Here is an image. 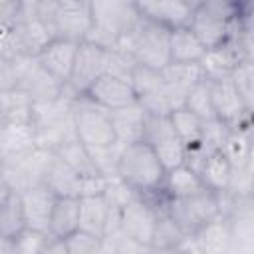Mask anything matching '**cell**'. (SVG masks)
I'll use <instances>...</instances> for the list:
<instances>
[{"mask_svg": "<svg viewBox=\"0 0 254 254\" xmlns=\"http://www.w3.org/2000/svg\"><path fill=\"white\" fill-rule=\"evenodd\" d=\"M20 194H22V204H24L28 226L50 232V218H52V210H54L58 196L46 185L32 187Z\"/></svg>", "mask_w": 254, "mask_h": 254, "instance_id": "obj_20", "label": "cell"}, {"mask_svg": "<svg viewBox=\"0 0 254 254\" xmlns=\"http://www.w3.org/2000/svg\"><path fill=\"white\" fill-rule=\"evenodd\" d=\"M238 30H240V34H244L248 38H254V4H250L248 8H244L240 12Z\"/></svg>", "mask_w": 254, "mask_h": 254, "instance_id": "obj_45", "label": "cell"}, {"mask_svg": "<svg viewBox=\"0 0 254 254\" xmlns=\"http://www.w3.org/2000/svg\"><path fill=\"white\" fill-rule=\"evenodd\" d=\"M141 20L135 0H95L91 4V30L85 40L113 48L121 36Z\"/></svg>", "mask_w": 254, "mask_h": 254, "instance_id": "obj_4", "label": "cell"}, {"mask_svg": "<svg viewBox=\"0 0 254 254\" xmlns=\"http://www.w3.org/2000/svg\"><path fill=\"white\" fill-rule=\"evenodd\" d=\"M210 83V97H212V107L214 115L228 123L230 127H238L248 121V111L242 103V97L232 83V77L218 79V81H208Z\"/></svg>", "mask_w": 254, "mask_h": 254, "instance_id": "obj_14", "label": "cell"}, {"mask_svg": "<svg viewBox=\"0 0 254 254\" xmlns=\"http://www.w3.org/2000/svg\"><path fill=\"white\" fill-rule=\"evenodd\" d=\"M232 83L236 85L248 115H254V62H240L232 73Z\"/></svg>", "mask_w": 254, "mask_h": 254, "instance_id": "obj_36", "label": "cell"}, {"mask_svg": "<svg viewBox=\"0 0 254 254\" xmlns=\"http://www.w3.org/2000/svg\"><path fill=\"white\" fill-rule=\"evenodd\" d=\"M185 107L190 109L192 113H196L202 121L216 117V115H214V107H212V97H210V83H208V79L198 81V83L190 89Z\"/></svg>", "mask_w": 254, "mask_h": 254, "instance_id": "obj_37", "label": "cell"}, {"mask_svg": "<svg viewBox=\"0 0 254 254\" xmlns=\"http://www.w3.org/2000/svg\"><path fill=\"white\" fill-rule=\"evenodd\" d=\"M230 173H232V165L224 157L222 151L208 153V157L204 159V163L198 169V175L202 179V185L206 189H210L212 192H216V194H220V192L226 190L228 181H230Z\"/></svg>", "mask_w": 254, "mask_h": 254, "instance_id": "obj_32", "label": "cell"}, {"mask_svg": "<svg viewBox=\"0 0 254 254\" xmlns=\"http://www.w3.org/2000/svg\"><path fill=\"white\" fill-rule=\"evenodd\" d=\"M131 83L137 95V103L151 115H171V105L167 99L165 81L159 69L147 65H135L131 73Z\"/></svg>", "mask_w": 254, "mask_h": 254, "instance_id": "obj_12", "label": "cell"}, {"mask_svg": "<svg viewBox=\"0 0 254 254\" xmlns=\"http://www.w3.org/2000/svg\"><path fill=\"white\" fill-rule=\"evenodd\" d=\"M56 155L62 157V159H64L71 169H75L81 177L101 175L99 169H97V165H95V161H93V157H91V151H89L77 137L65 141V143L56 151Z\"/></svg>", "mask_w": 254, "mask_h": 254, "instance_id": "obj_34", "label": "cell"}, {"mask_svg": "<svg viewBox=\"0 0 254 254\" xmlns=\"http://www.w3.org/2000/svg\"><path fill=\"white\" fill-rule=\"evenodd\" d=\"M230 133V125L224 123L222 119L218 117H212V119H206L202 121V131H200V141L204 143V147L212 153V151H220L226 137Z\"/></svg>", "mask_w": 254, "mask_h": 254, "instance_id": "obj_40", "label": "cell"}, {"mask_svg": "<svg viewBox=\"0 0 254 254\" xmlns=\"http://www.w3.org/2000/svg\"><path fill=\"white\" fill-rule=\"evenodd\" d=\"M161 204L179 222V226L189 234H194L200 226H204L212 218L220 216V198L216 192H212L206 187L200 189L198 192H194L190 196H183V198L163 196Z\"/></svg>", "mask_w": 254, "mask_h": 254, "instance_id": "obj_6", "label": "cell"}, {"mask_svg": "<svg viewBox=\"0 0 254 254\" xmlns=\"http://www.w3.org/2000/svg\"><path fill=\"white\" fill-rule=\"evenodd\" d=\"M200 189H204V185H202L198 171H194L192 167L183 163V165L167 171L161 192L167 198H183V196H190V194L198 192Z\"/></svg>", "mask_w": 254, "mask_h": 254, "instance_id": "obj_28", "label": "cell"}, {"mask_svg": "<svg viewBox=\"0 0 254 254\" xmlns=\"http://www.w3.org/2000/svg\"><path fill=\"white\" fill-rule=\"evenodd\" d=\"M16 73H18V85L24 89L34 103L36 101H48L56 99L64 93V81H60L54 73H50L36 56H20L14 60Z\"/></svg>", "mask_w": 254, "mask_h": 254, "instance_id": "obj_10", "label": "cell"}, {"mask_svg": "<svg viewBox=\"0 0 254 254\" xmlns=\"http://www.w3.org/2000/svg\"><path fill=\"white\" fill-rule=\"evenodd\" d=\"M18 85V73L14 60L0 58V89H12Z\"/></svg>", "mask_w": 254, "mask_h": 254, "instance_id": "obj_44", "label": "cell"}, {"mask_svg": "<svg viewBox=\"0 0 254 254\" xmlns=\"http://www.w3.org/2000/svg\"><path fill=\"white\" fill-rule=\"evenodd\" d=\"M44 185L56 194V196H81V187H83V177L71 169L62 157L54 153L52 163L48 167Z\"/></svg>", "mask_w": 254, "mask_h": 254, "instance_id": "obj_24", "label": "cell"}, {"mask_svg": "<svg viewBox=\"0 0 254 254\" xmlns=\"http://www.w3.org/2000/svg\"><path fill=\"white\" fill-rule=\"evenodd\" d=\"M135 194L137 192L119 177H109V183L103 190V196L107 198L109 206H115V208H123Z\"/></svg>", "mask_w": 254, "mask_h": 254, "instance_id": "obj_42", "label": "cell"}, {"mask_svg": "<svg viewBox=\"0 0 254 254\" xmlns=\"http://www.w3.org/2000/svg\"><path fill=\"white\" fill-rule=\"evenodd\" d=\"M109 214V202L103 194L79 196V228L103 238L105 222Z\"/></svg>", "mask_w": 254, "mask_h": 254, "instance_id": "obj_30", "label": "cell"}, {"mask_svg": "<svg viewBox=\"0 0 254 254\" xmlns=\"http://www.w3.org/2000/svg\"><path fill=\"white\" fill-rule=\"evenodd\" d=\"M71 109H73L75 135L91 153L119 145L109 109L93 101L87 93L77 95L71 103Z\"/></svg>", "mask_w": 254, "mask_h": 254, "instance_id": "obj_5", "label": "cell"}, {"mask_svg": "<svg viewBox=\"0 0 254 254\" xmlns=\"http://www.w3.org/2000/svg\"><path fill=\"white\" fill-rule=\"evenodd\" d=\"M52 157H54L52 151L36 147L22 157H16L12 161H2L0 183L8 185L16 192H24L32 187L44 185Z\"/></svg>", "mask_w": 254, "mask_h": 254, "instance_id": "obj_7", "label": "cell"}, {"mask_svg": "<svg viewBox=\"0 0 254 254\" xmlns=\"http://www.w3.org/2000/svg\"><path fill=\"white\" fill-rule=\"evenodd\" d=\"M135 6L143 18L173 30L179 26H189L194 0H135Z\"/></svg>", "mask_w": 254, "mask_h": 254, "instance_id": "obj_16", "label": "cell"}, {"mask_svg": "<svg viewBox=\"0 0 254 254\" xmlns=\"http://www.w3.org/2000/svg\"><path fill=\"white\" fill-rule=\"evenodd\" d=\"M111 121L115 127L117 143L119 145H131L137 141H143L145 135V123H147V111L135 101L131 105L119 107L111 111Z\"/></svg>", "mask_w": 254, "mask_h": 254, "instance_id": "obj_22", "label": "cell"}, {"mask_svg": "<svg viewBox=\"0 0 254 254\" xmlns=\"http://www.w3.org/2000/svg\"><path fill=\"white\" fill-rule=\"evenodd\" d=\"M167 169L147 141L125 145L117 163V177L125 181L137 194L153 196L161 192Z\"/></svg>", "mask_w": 254, "mask_h": 254, "instance_id": "obj_1", "label": "cell"}, {"mask_svg": "<svg viewBox=\"0 0 254 254\" xmlns=\"http://www.w3.org/2000/svg\"><path fill=\"white\" fill-rule=\"evenodd\" d=\"M75 230H79V196H58L50 218V234L67 238Z\"/></svg>", "mask_w": 254, "mask_h": 254, "instance_id": "obj_29", "label": "cell"}, {"mask_svg": "<svg viewBox=\"0 0 254 254\" xmlns=\"http://www.w3.org/2000/svg\"><path fill=\"white\" fill-rule=\"evenodd\" d=\"M143 141H147L155 149L157 157L161 159V163L167 171L185 163V145L179 139V135L175 133L171 115H151V113H147Z\"/></svg>", "mask_w": 254, "mask_h": 254, "instance_id": "obj_9", "label": "cell"}, {"mask_svg": "<svg viewBox=\"0 0 254 254\" xmlns=\"http://www.w3.org/2000/svg\"><path fill=\"white\" fill-rule=\"evenodd\" d=\"M87 95L97 101L99 105H103L105 109L113 111V109H119V107H125V105H131L137 101V95H135V89H133V83L131 79H125V77H117V75H101L87 91Z\"/></svg>", "mask_w": 254, "mask_h": 254, "instance_id": "obj_17", "label": "cell"}, {"mask_svg": "<svg viewBox=\"0 0 254 254\" xmlns=\"http://www.w3.org/2000/svg\"><path fill=\"white\" fill-rule=\"evenodd\" d=\"M171 121L175 127V133L179 135V139L183 141V145H189L196 139H200V131H202V119L192 113L187 107L175 109L171 111Z\"/></svg>", "mask_w": 254, "mask_h": 254, "instance_id": "obj_35", "label": "cell"}, {"mask_svg": "<svg viewBox=\"0 0 254 254\" xmlns=\"http://www.w3.org/2000/svg\"><path fill=\"white\" fill-rule=\"evenodd\" d=\"M77 48H79V42H75V40L54 38L36 58L40 60V64L50 73H54L60 81L67 83V79L71 75V69H73Z\"/></svg>", "mask_w": 254, "mask_h": 254, "instance_id": "obj_19", "label": "cell"}, {"mask_svg": "<svg viewBox=\"0 0 254 254\" xmlns=\"http://www.w3.org/2000/svg\"><path fill=\"white\" fill-rule=\"evenodd\" d=\"M26 226L28 222L22 204V194L12 190L8 185L0 183V236L14 238Z\"/></svg>", "mask_w": 254, "mask_h": 254, "instance_id": "obj_23", "label": "cell"}, {"mask_svg": "<svg viewBox=\"0 0 254 254\" xmlns=\"http://www.w3.org/2000/svg\"><path fill=\"white\" fill-rule=\"evenodd\" d=\"M107 50L95 42L83 40L79 42L77 54H75V62H73V69L71 75L67 79V83L64 85V93L77 97L81 93H87L89 87L107 71Z\"/></svg>", "mask_w": 254, "mask_h": 254, "instance_id": "obj_8", "label": "cell"}, {"mask_svg": "<svg viewBox=\"0 0 254 254\" xmlns=\"http://www.w3.org/2000/svg\"><path fill=\"white\" fill-rule=\"evenodd\" d=\"M194 238L198 242L200 252L206 254H222V252H230V220L226 216H216L210 222H206L204 226H200L194 232Z\"/></svg>", "mask_w": 254, "mask_h": 254, "instance_id": "obj_27", "label": "cell"}, {"mask_svg": "<svg viewBox=\"0 0 254 254\" xmlns=\"http://www.w3.org/2000/svg\"><path fill=\"white\" fill-rule=\"evenodd\" d=\"M26 16V0H0V26L10 28Z\"/></svg>", "mask_w": 254, "mask_h": 254, "instance_id": "obj_43", "label": "cell"}, {"mask_svg": "<svg viewBox=\"0 0 254 254\" xmlns=\"http://www.w3.org/2000/svg\"><path fill=\"white\" fill-rule=\"evenodd\" d=\"M242 62V56L238 52L236 42L230 38L228 42L214 46V48H206V52L200 58V67L204 73V79L208 81H218V79H226L232 77L236 65Z\"/></svg>", "mask_w": 254, "mask_h": 254, "instance_id": "obj_18", "label": "cell"}, {"mask_svg": "<svg viewBox=\"0 0 254 254\" xmlns=\"http://www.w3.org/2000/svg\"><path fill=\"white\" fill-rule=\"evenodd\" d=\"M113 48L127 52L139 65L161 71L171 64V28L141 16L135 28L121 36Z\"/></svg>", "mask_w": 254, "mask_h": 254, "instance_id": "obj_2", "label": "cell"}, {"mask_svg": "<svg viewBox=\"0 0 254 254\" xmlns=\"http://www.w3.org/2000/svg\"><path fill=\"white\" fill-rule=\"evenodd\" d=\"M75 97L62 93L56 99L36 101L32 123L36 129V143L42 149L56 153L65 141L77 137L73 123V103Z\"/></svg>", "mask_w": 254, "mask_h": 254, "instance_id": "obj_3", "label": "cell"}, {"mask_svg": "<svg viewBox=\"0 0 254 254\" xmlns=\"http://www.w3.org/2000/svg\"><path fill=\"white\" fill-rule=\"evenodd\" d=\"M83 2H87V4H89V6H91V4H93V2H95V0H83Z\"/></svg>", "mask_w": 254, "mask_h": 254, "instance_id": "obj_46", "label": "cell"}, {"mask_svg": "<svg viewBox=\"0 0 254 254\" xmlns=\"http://www.w3.org/2000/svg\"><path fill=\"white\" fill-rule=\"evenodd\" d=\"M48 240H50V232L26 226L18 236H14L16 254H44Z\"/></svg>", "mask_w": 254, "mask_h": 254, "instance_id": "obj_39", "label": "cell"}, {"mask_svg": "<svg viewBox=\"0 0 254 254\" xmlns=\"http://www.w3.org/2000/svg\"><path fill=\"white\" fill-rule=\"evenodd\" d=\"M224 192L232 198L254 196V163L248 167H232L230 181Z\"/></svg>", "mask_w": 254, "mask_h": 254, "instance_id": "obj_38", "label": "cell"}, {"mask_svg": "<svg viewBox=\"0 0 254 254\" xmlns=\"http://www.w3.org/2000/svg\"><path fill=\"white\" fill-rule=\"evenodd\" d=\"M252 163H254V161H252Z\"/></svg>", "mask_w": 254, "mask_h": 254, "instance_id": "obj_48", "label": "cell"}, {"mask_svg": "<svg viewBox=\"0 0 254 254\" xmlns=\"http://www.w3.org/2000/svg\"><path fill=\"white\" fill-rule=\"evenodd\" d=\"M157 216H159V202L149 196L135 194L121 208V228L129 238L151 248V240H153L155 226H157Z\"/></svg>", "mask_w": 254, "mask_h": 254, "instance_id": "obj_11", "label": "cell"}, {"mask_svg": "<svg viewBox=\"0 0 254 254\" xmlns=\"http://www.w3.org/2000/svg\"><path fill=\"white\" fill-rule=\"evenodd\" d=\"M171 111L185 107L190 89L204 79L198 62H171L161 69Z\"/></svg>", "mask_w": 254, "mask_h": 254, "instance_id": "obj_13", "label": "cell"}, {"mask_svg": "<svg viewBox=\"0 0 254 254\" xmlns=\"http://www.w3.org/2000/svg\"><path fill=\"white\" fill-rule=\"evenodd\" d=\"M232 167H248L254 161V129L246 121L238 127H230V133L220 149Z\"/></svg>", "mask_w": 254, "mask_h": 254, "instance_id": "obj_25", "label": "cell"}, {"mask_svg": "<svg viewBox=\"0 0 254 254\" xmlns=\"http://www.w3.org/2000/svg\"><path fill=\"white\" fill-rule=\"evenodd\" d=\"M34 99L20 87L0 89V125L32 123Z\"/></svg>", "mask_w": 254, "mask_h": 254, "instance_id": "obj_26", "label": "cell"}, {"mask_svg": "<svg viewBox=\"0 0 254 254\" xmlns=\"http://www.w3.org/2000/svg\"><path fill=\"white\" fill-rule=\"evenodd\" d=\"M196 2H198V0H194V4H196Z\"/></svg>", "mask_w": 254, "mask_h": 254, "instance_id": "obj_47", "label": "cell"}, {"mask_svg": "<svg viewBox=\"0 0 254 254\" xmlns=\"http://www.w3.org/2000/svg\"><path fill=\"white\" fill-rule=\"evenodd\" d=\"M189 232H185L179 222L163 208V204L159 202V216H157V226H155V234L151 240V248L153 252H177L179 244L183 242V238Z\"/></svg>", "mask_w": 254, "mask_h": 254, "instance_id": "obj_31", "label": "cell"}, {"mask_svg": "<svg viewBox=\"0 0 254 254\" xmlns=\"http://www.w3.org/2000/svg\"><path fill=\"white\" fill-rule=\"evenodd\" d=\"M204 52V44L189 26L171 30V62H200Z\"/></svg>", "mask_w": 254, "mask_h": 254, "instance_id": "obj_33", "label": "cell"}, {"mask_svg": "<svg viewBox=\"0 0 254 254\" xmlns=\"http://www.w3.org/2000/svg\"><path fill=\"white\" fill-rule=\"evenodd\" d=\"M67 254H99L103 252V238L95 236L85 230H75L71 236L65 238Z\"/></svg>", "mask_w": 254, "mask_h": 254, "instance_id": "obj_41", "label": "cell"}, {"mask_svg": "<svg viewBox=\"0 0 254 254\" xmlns=\"http://www.w3.org/2000/svg\"><path fill=\"white\" fill-rule=\"evenodd\" d=\"M91 6L83 0H60L56 38L83 42L91 30Z\"/></svg>", "mask_w": 254, "mask_h": 254, "instance_id": "obj_15", "label": "cell"}, {"mask_svg": "<svg viewBox=\"0 0 254 254\" xmlns=\"http://www.w3.org/2000/svg\"><path fill=\"white\" fill-rule=\"evenodd\" d=\"M34 123H6L0 125V163L12 161L36 149Z\"/></svg>", "mask_w": 254, "mask_h": 254, "instance_id": "obj_21", "label": "cell"}]
</instances>
